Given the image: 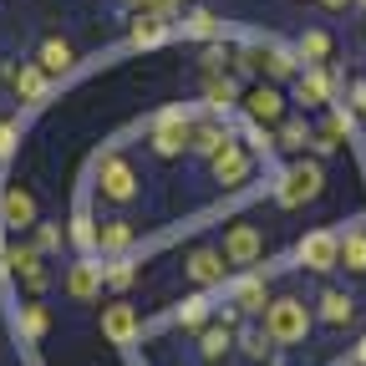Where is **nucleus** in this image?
Instances as JSON below:
<instances>
[{"mask_svg":"<svg viewBox=\"0 0 366 366\" xmlns=\"http://www.w3.org/2000/svg\"><path fill=\"white\" fill-rule=\"evenodd\" d=\"M310 326H315V310H310L300 295H280V300L264 305V336H269L274 346H295V341H305Z\"/></svg>","mask_w":366,"mask_h":366,"instance_id":"obj_1","label":"nucleus"},{"mask_svg":"<svg viewBox=\"0 0 366 366\" xmlns=\"http://www.w3.org/2000/svg\"><path fill=\"white\" fill-rule=\"evenodd\" d=\"M320 189H326V173H320L315 158H295L285 173H280V189H274V199H280V209H300L310 199H320Z\"/></svg>","mask_w":366,"mask_h":366,"instance_id":"obj_2","label":"nucleus"},{"mask_svg":"<svg viewBox=\"0 0 366 366\" xmlns=\"http://www.w3.org/2000/svg\"><path fill=\"white\" fill-rule=\"evenodd\" d=\"M97 194L107 199V204H132L137 199V168L122 158V153H107L102 163H97Z\"/></svg>","mask_w":366,"mask_h":366,"instance_id":"obj_3","label":"nucleus"},{"mask_svg":"<svg viewBox=\"0 0 366 366\" xmlns=\"http://www.w3.org/2000/svg\"><path fill=\"white\" fill-rule=\"evenodd\" d=\"M209 173H214V183H224V189H239V183H249V173H254V153L229 137V143L209 158Z\"/></svg>","mask_w":366,"mask_h":366,"instance_id":"obj_4","label":"nucleus"},{"mask_svg":"<svg viewBox=\"0 0 366 366\" xmlns=\"http://www.w3.org/2000/svg\"><path fill=\"white\" fill-rule=\"evenodd\" d=\"M295 259H300L305 269H315V274L336 269V264H341V234H331V229H310V234L295 244Z\"/></svg>","mask_w":366,"mask_h":366,"instance_id":"obj_5","label":"nucleus"},{"mask_svg":"<svg viewBox=\"0 0 366 366\" xmlns=\"http://www.w3.org/2000/svg\"><path fill=\"white\" fill-rule=\"evenodd\" d=\"M6 269L16 274V280H21L31 295H41L46 285H51V274H46V254H41L36 244H16V249H6Z\"/></svg>","mask_w":366,"mask_h":366,"instance_id":"obj_6","label":"nucleus"},{"mask_svg":"<svg viewBox=\"0 0 366 366\" xmlns=\"http://www.w3.org/2000/svg\"><path fill=\"white\" fill-rule=\"evenodd\" d=\"M189 137H194V122L189 117H183V112H163L153 122V132H148V143H153L158 158H178L183 148H189Z\"/></svg>","mask_w":366,"mask_h":366,"instance_id":"obj_7","label":"nucleus"},{"mask_svg":"<svg viewBox=\"0 0 366 366\" xmlns=\"http://www.w3.org/2000/svg\"><path fill=\"white\" fill-rule=\"evenodd\" d=\"M183 269H189V280H194L199 290H214V285H224V280H229V259H224L214 244H199V249H189Z\"/></svg>","mask_w":366,"mask_h":366,"instance_id":"obj_8","label":"nucleus"},{"mask_svg":"<svg viewBox=\"0 0 366 366\" xmlns=\"http://www.w3.org/2000/svg\"><path fill=\"white\" fill-rule=\"evenodd\" d=\"M219 254H224L229 264H254V259L264 254V234H259L254 224H229V229H224Z\"/></svg>","mask_w":366,"mask_h":366,"instance_id":"obj_9","label":"nucleus"},{"mask_svg":"<svg viewBox=\"0 0 366 366\" xmlns=\"http://www.w3.org/2000/svg\"><path fill=\"white\" fill-rule=\"evenodd\" d=\"M137 331H143V315H137L127 300L102 305V336H107L112 346H132V341H137Z\"/></svg>","mask_w":366,"mask_h":366,"instance_id":"obj_10","label":"nucleus"},{"mask_svg":"<svg viewBox=\"0 0 366 366\" xmlns=\"http://www.w3.org/2000/svg\"><path fill=\"white\" fill-rule=\"evenodd\" d=\"M295 97H300L305 107H331V97H336V76H331V66H300V76H295Z\"/></svg>","mask_w":366,"mask_h":366,"instance_id":"obj_11","label":"nucleus"},{"mask_svg":"<svg viewBox=\"0 0 366 366\" xmlns=\"http://www.w3.org/2000/svg\"><path fill=\"white\" fill-rule=\"evenodd\" d=\"M239 102H244V117H249V122H259V127H269V122H280V117H285V97H280L274 86H264V81H259V86H249Z\"/></svg>","mask_w":366,"mask_h":366,"instance_id":"obj_12","label":"nucleus"},{"mask_svg":"<svg viewBox=\"0 0 366 366\" xmlns=\"http://www.w3.org/2000/svg\"><path fill=\"white\" fill-rule=\"evenodd\" d=\"M102 269H107V264H97V259H76V264L66 269V295H71V300H97L102 285H107Z\"/></svg>","mask_w":366,"mask_h":366,"instance_id":"obj_13","label":"nucleus"},{"mask_svg":"<svg viewBox=\"0 0 366 366\" xmlns=\"http://www.w3.org/2000/svg\"><path fill=\"white\" fill-rule=\"evenodd\" d=\"M71 61H76V46H71L66 36H46V41H41V51H36V66H41L46 76H66Z\"/></svg>","mask_w":366,"mask_h":366,"instance_id":"obj_14","label":"nucleus"},{"mask_svg":"<svg viewBox=\"0 0 366 366\" xmlns=\"http://www.w3.org/2000/svg\"><path fill=\"white\" fill-rule=\"evenodd\" d=\"M346 132H351V112L331 102V112H326V122H320V132L310 137V148H315V153H336Z\"/></svg>","mask_w":366,"mask_h":366,"instance_id":"obj_15","label":"nucleus"},{"mask_svg":"<svg viewBox=\"0 0 366 366\" xmlns=\"http://www.w3.org/2000/svg\"><path fill=\"white\" fill-rule=\"evenodd\" d=\"M132 244H137V224H127V219L97 224V249H102V254H127Z\"/></svg>","mask_w":366,"mask_h":366,"instance_id":"obj_16","label":"nucleus"},{"mask_svg":"<svg viewBox=\"0 0 366 366\" xmlns=\"http://www.w3.org/2000/svg\"><path fill=\"white\" fill-rule=\"evenodd\" d=\"M0 214H6L11 229H31V224H36V199L21 189V183H11L6 199H0Z\"/></svg>","mask_w":366,"mask_h":366,"instance_id":"obj_17","label":"nucleus"},{"mask_svg":"<svg viewBox=\"0 0 366 366\" xmlns=\"http://www.w3.org/2000/svg\"><path fill=\"white\" fill-rule=\"evenodd\" d=\"M229 305H234V310H264V305H269L264 274H239V280L229 285Z\"/></svg>","mask_w":366,"mask_h":366,"instance_id":"obj_18","label":"nucleus"},{"mask_svg":"<svg viewBox=\"0 0 366 366\" xmlns=\"http://www.w3.org/2000/svg\"><path fill=\"white\" fill-rule=\"evenodd\" d=\"M320 310V320H326V326H351V320H356V300L346 295V290H320V300H315Z\"/></svg>","mask_w":366,"mask_h":366,"instance_id":"obj_19","label":"nucleus"},{"mask_svg":"<svg viewBox=\"0 0 366 366\" xmlns=\"http://www.w3.org/2000/svg\"><path fill=\"white\" fill-rule=\"evenodd\" d=\"M295 56H300L305 66H326V61H331V31H320V26L300 31V41H295Z\"/></svg>","mask_w":366,"mask_h":366,"instance_id":"obj_20","label":"nucleus"},{"mask_svg":"<svg viewBox=\"0 0 366 366\" xmlns=\"http://www.w3.org/2000/svg\"><path fill=\"white\" fill-rule=\"evenodd\" d=\"M168 36H173V21L148 16V11H137V21H132V31H127V41H132V46H163Z\"/></svg>","mask_w":366,"mask_h":366,"instance_id":"obj_21","label":"nucleus"},{"mask_svg":"<svg viewBox=\"0 0 366 366\" xmlns=\"http://www.w3.org/2000/svg\"><path fill=\"white\" fill-rule=\"evenodd\" d=\"M11 86H16V97H21V102H41V97H46V86H51V76H46L36 61H26V66L11 76Z\"/></svg>","mask_w":366,"mask_h":366,"instance_id":"obj_22","label":"nucleus"},{"mask_svg":"<svg viewBox=\"0 0 366 366\" xmlns=\"http://www.w3.org/2000/svg\"><path fill=\"white\" fill-rule=\"evenodd\" d=\"M204 97H209V112H214V117H229V107L239 102V86L229 81V76H209V81H204Z\"/></svg>","mask_w":366,"mask_h":366,"instance_id":"obj_23","label":"nucleus"},{"mask_svg":"<svg viewBox=\"0 0 366 366\" xmlns=\"http://www.w3.org/2000/svg\"><path fill=\"white\" fill-rule=\"evenodd\" d=\"M224 143H229V127H224V122H194V137H189V148H194V153L214 158Z\"/></svg>","mask_w":366,"mask_h":366,"instance_id":"obj_24","label":"nucleus"},{"mask_svg":"<svg viewBox=\"0 0 366 366\" xmlns=\"http://www.w3.org/2000/svg\"><path fill=\"white\" fill-rule=\"evenodd\" d=\"M341 264H346L351 274H366V229L341 234Z\"/></svg>","mask_w":366,"mask_h":366,"instance_id":"obj_25","label":"nucleus"},{"mask_svg":"<svg viewBox=\"0 0 366 366\" xmlns=\"http://www.w3.org/2000/svg\"><path fill=\"white\" fill-rule=\"evenodd\" d=\"M310 137H315V132H310L300 117H285V122H280V137H274V148H285V153H305V148H310Z\"/></svg>","mask_w":366,"mask_h":366,"instance_id":"obj_26","label":"nucleus"},{"mask_svg":"<svg viewBox=\"0 0 366 366\" xmlns=\"http://www.w3.org/2000/svg\"><path fill=\"white\" fill-rule=\"evenodd\" d=\"M229 346H234V336H229V326H209L204 336H199V356L204 361H219Z\"/></svg>","mask_w":366,"mask_h":366,"instance_id":"obj_27","label":"nucleus"},{"mask_svg":"<svg viewBox=\"0 0 366 366\" xmlns=\"http://www.w3.org/2000/svg\"><path fill=\"white\" fill-rule=\"evenodd\" d=\"M21 331H26V341H41L46 331H51V310H46V305H26L21 310Z\"/></svg>","mask_w":366,"mask_h":366,"instance_id":"obj_28","label":"nucleus"},{"mask_svg":"<svg viewBox=\"0 0 366 366\" xmlns=\"http://www.w3.org/2000/svg\"><path fill=\"white\" fill-rule=\"evenodd\" d=\"M183 31H189V36H199V41H214V36H219V21H214V11L194 6L189 16H183Z\"/></svg>","mask_w":366,"mask_h":366,"instance_id":"obj_29","label":"nucleus"},{"mask_svg":"<svg viewBox=\"0 0 366 366\" xmlns=\"http://www.w3.org/2000/svg\"><path fill=\"white\" fill-rule=\"evenodd\" d=\"M66 239H71L76 249H97V224H92L86 214H76V219H71V229H66Z\"/></svg>","mask_w":366,"mask_h":366,"instance_id":"obj_30","label":"nucleus"},{"mask_svg":"<svg viewBox=\"0 0 366 366\" xmlns=\"http://www.w3.org/2000/svg\"><path fill=\"white\" fill-rule=\"evenodd\" d=\"M102 280H107L112 290H127V285L137 280V269H132V259H112V264L102 269Z\"/></svg>","mask_w":366,"mask_h":366,"instance_id":"obj_31","label":"nucleus"},{"mask_svg":"<svg viewBox=\"0 0 366 366\" xmlns=\"http://www.w3.org/2000/svg\"><path fill=\"white\" fill-rule=\"evenodd\" d=\"M173 320H178L183 331H194V326H204V320H209V305H204V300H183Z\"/></svg>","mask_w":366,"mask_h":366,"instance_id":"obj_32","label":"nucleus"},{"mask_svg":"<svg viewBox=\"0 0 366 366\" xmlns=\"http://www.w3.org/2000/svg\"><path fill=\"white\" fill-rule=\"evenodd\" d=\"M239 346H244V356H254V361H264L274 341H269V336H264V326H259V331H244V336H239Z\"/></svg>","mask_w":366,"mask_h":366,"instance_id":"obj_33","label":"nucleus"},{"mask_svg":"<svg viewBox=\"0 0 366 366\" xmlns=\"http://www.w3.org/2000/svg\"><path fill=\"white\" fill-rule=\"evenodd\" d=\"M295 61H300L295 51H280V46H274V51H269V76H300Z\"/></svg>","mask_w":366,"mask_h":366,"instance_id":"obj_34","label":"nucleus"},{"mask_svg":"<svg viewBox=\"0 0 366 366\" xmlns=\"http://www.w3.org/2000/svg\"><path fill=\"white\" fill-rule=\"evenodd\" d=\"M36 249H41V254L61 249V229H56V224H41V219H36Z\"/></svg>","mask_w":366,"mask_h":366,"instance_id":"obj_35","label":"nucleus"},{"mask_svg":"<svg viewBox=\"0 0 366 366\" xmlns=\"http://www.w3.org/2000/svg\"><path fill=\"white\" fill-rule=\"evenodd\" d=\"M244 132H249V153H274V137H269V127H259V122H249Z\"/></svg>","mask_w":366,"mask_h":366,"instance_id":"obj_36","label":"nucleus"},{"mask_svg":"<svg viewBox=\"0 0 366 366\" xmlns=\"http://www.w3.org/2000/svg\"><path fill=\"white\" fill-rule=\"evenodd\" d=\"M11 148H16V127L0 122V158H11Z\"/></svg>","mask_w":366,"mask_h":366,"instance_id":"obj_37","label":"nucleus"},{"mask_svg":"<svg viewBox=\"0 0 366 366\" xmlns=\"http://www.w3.org/2000/svg\"><path fill=\"white\" fill-rule=\"evenodd\" d=\"M219 66H224V51H219V46H209V51H204V71H209V76H214V71H219Z\"/></svg>","mask_w":366,"mask_h":366,"instance_id":"obj_38","label":"nucleus"},{"mask_svg":"<svg viewBox=\"0 0 366 366\" xmlns=\"http://www.w3.org/2000/svg\"><path fill=\"white\" fill-rule=\"evenodd\" d=\"M351 107L366 112V81H351Z\"/></svg>","mask_w":366,"mask_h":366,"instance_id":"obj_39","label":"nucleus"},{"mask_svg":"<svg viewBox=\"0 0 366 366\" xmlns=\"http://www.w3.org/2000/svg\"><path fill=\"white\" fill-rule=\"evenodd\" d=\"M320 6H326V11H346V6H351V0H320Z\"/></svg>","mask_w":366,"mask_h":366,"instance_id":"obj_40","label":"nucleus"},{"mask_svg":"<svg viewBox=\"0 0 366 366\" xmlns=\"http://www.w3.org/2000/svg\"><path fill=\"white\" fill-rule=\"evenodd\" d=\"M122 6H137V11H143V6H148V0H122Z\"/></svg>","mask_w":366,"mask_h":366,"instance_id":"obj_41","label":"nucleus"},{"mask_svg":"<svg viewBox=\"0 0 366 366\" xmlns=\"http://www.w3.org/2000/svg\"><path fill=\"white\" fill-rule=\"evenodd\" d=\"M361 366H366V341H361Z\"/></svg>","mask_w":366,"mask_h":366,"instance_id":"obj_42","label":"nucleus"},{"mask_svg":"<svg viewBox=\"0 0 366 366\" xmlns=\"http://www.w3.org/2000/svg\"><path fill=\"white\" fill-rule=\"evenodd\" d=\"M351 6H361V11H366V0H351Z\"/></svg>","mask_w":366,"mask_h":366,"instance_id":"obj_43","label":"nucleus"}]
</instances>
